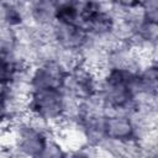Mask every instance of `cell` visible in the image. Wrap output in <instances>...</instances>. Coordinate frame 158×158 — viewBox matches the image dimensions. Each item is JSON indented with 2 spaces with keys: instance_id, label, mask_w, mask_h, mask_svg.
<instances>
[{
  "instance_id": "9c48e42d",
  "label": "cell",
  "mask_w": 158,
  "mask_h": 158,
  "mask_svg": "<svg viewBox=\"0 0 158 158\" xmlns=\"http://www.w3.org/2000/svg\"><path fill=\"white\" fill-rule=\"evenodd\" d=\"M142 0H110L112 7L117 11H127L131 9L139 7Z\"/></svg>"
},
{
  "instance_id": "277c9868",
  "label": "cell",
  "mask_w": 158,
  "mask_h": 158,
  "mask_svg": "<svg viewBox=\"0 0 158 158\" xmlns=\"http://www.w3.org/2000/svg\"><path fill=\"white\" fill-rule=\"evenodd\" d=\"M104 130L107 139L128 143L137 141V128L128 114L109 111L104 117Z\"/></svg>"
},
{
  "instance_id": "3957f363",
  "label": "cell",
  "mask_w": 158,
  "mask_h": 158,
  "mask_svg": "<svg viewBox=\"0 0 158 158\" xmlns=\"http://www.w3.org/2000/svg\"><path fill=\"white\" fill-rule=\"evenodd\" d=\"M52 41L63 49L81 52L90 41V35L80 23L56 22L52 27Z\"/></svg>"
},
{
  "instance_id": "6da1fadb",
  "label": "cell",
  "mask_w": 158,
  "mask_h": 158,
  "mask_svg": "<svg viewBox=\"0 0 158 158\" xmlns=\"http://www.w3.org/2000/svg\"><path fill=\"white\" fill-rule=\"evenodd\" d=\"M65 106V94L59 88L33 89L28 95L27 112L41 117L54 126L63 120Z\"/></svg>"
},
{
  "instance_id": "52a82bcc",
  "label": "cell",
  "mask_w": 158,
  "mask_h": 158,
  "mask_svg": "<svg viewBox=\"0 0 158 158\" xmlns=\"http://www.w3.org/2000/svg\"><path fill=\"white\" fill-rule=\"evenodd\" d=\"M1 19H2V25L4 26L17 28V27L22 26L23 23H26L27 11H26V9H22L17 5L2 1Z\"/></svg>"
},
{
  "instance_id": "5b68a950",
  "label": "cell",
  "mask_w": 158,
  "mask_h": 158,
  "mask_svg": "<svg viewBox=\"0 0 158 158\" xmlns=\"http://www.w3.org/2000/svg\"><path fill=\"white\" fill-rule=\"evenodd\" d=\"M67 69L57 60L41 62L32 67L30 83L31 90L46 89V88H59L62 89Z\"/></svg>"
},
{
  "instance_id": "7a4b0ae2",
  "label": "cell",
  "mask_w": 158,
  "mask_h": 158,
  "mask_svg": "<svg viewBox=\"0 0 158 158\" xmlns=\"http://www.w3.org/2000/svg\"><path fill=\"white\" fill-rule=\"evenodd\" d=\"M11 128L16 157H43L49 138L53 135L31 122L27 115Z\"/></svg>"
},
{
  "instance_id": "8992f818",
  "label": "cell",
  "mask_w": 158,
  "mask_h": 158,
  "mask_svg": "<svg viewBox=\"0 0 158 158\" xmlns=\"http://www.w3.org/2000/svg\"><path fill=\"white\" fill-rule=\"evenodd\" d=\"M59 0H30L27 20L41 27H52L57 22Z\"/></svg>"
},
{
  "instance_id": "ba28073f",
  "label": "cell",
  "mask_w": 158,
  "mask_h": 158,
  "mask_svg": "<svg viewBox=\"0 0 158 158\" xmlns=\"http://www.w3.org/2000/svg\"><path fill=\"white\" fill-rule=\"evenodd\" d=\"M139 7L146 20L158 22V0H142Z\"/></svg>"
}]
</instances>
